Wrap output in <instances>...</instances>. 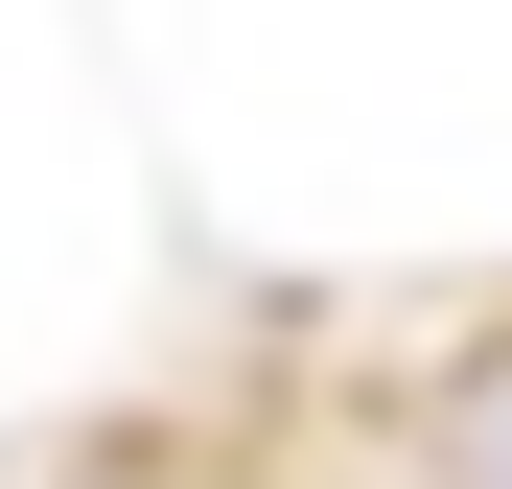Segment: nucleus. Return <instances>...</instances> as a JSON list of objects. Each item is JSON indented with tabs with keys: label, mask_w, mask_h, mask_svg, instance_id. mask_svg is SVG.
I'll return each instance as SVG.
<instances>
[{
	"label": "nucleus",
	"mask_w": 512,
	"mask_h": 489,
	"mask_svg": "<svg viewBox=\"0 0 512 489\" xmlns=\"http://www.w3.org/2000/svg\"><path fill=\"white\" fill-rule=\"evenodd\" d=\"M419 443H443V489H512V326H489L443 396H419Z\"/></svg>",
	"instance_id": "f257e3e1"
}]
</instances>
